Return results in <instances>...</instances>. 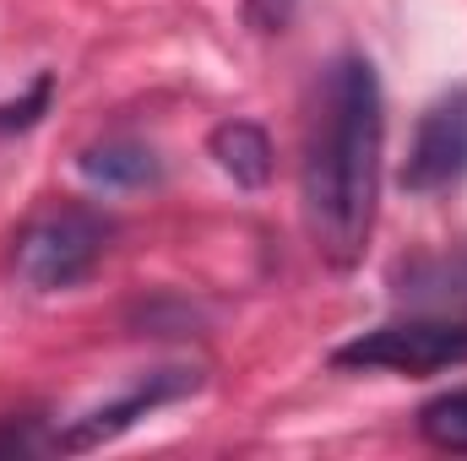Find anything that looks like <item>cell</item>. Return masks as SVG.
<instances>
[{
  "label": "cell",
  "mask_w": 467,
  "mask_h": 461,
  "mask_svg": "<svg viewBox=\"0 0 467 461\" xmlns=\"http://www.w3.org/2000/svg\"><path fill=\"white\" fill-rule=\"evenodd\" d=\"M196 385H202V374H196V369H158V374L136 380V385H130L119 402L93 407V413H88V418H77L66 435H55V451H93V446H104V440L125 435L136 418L158 413L163 402H180V396H191Z\"/></svg>",
  "instance_id": "obj_5"
},
{
  "label": "cell",
  "mask_w": 467,
  "mask_h": 461,
  "mask_svg": "<svg viewBox=\"0 0 467 461\" xmlns=\"http://www.w3.org/2000/svg\"><path fill=\"white\" fill-rule=\"evenodd\" d=\"M386 163V98L364 55H337L310 98L299 147V201L305 229L327 266L348 271L364 255L380 201Z\"/></svg>",
  "instance_id": "obj_1"
},
{
  "label": "cell",
  "mask_w": 467,
  "mask_h": 461,
  "mask_svg": "<svg viewBox=\"0 0 467 461\" xmlns=\"http://www.w3.org/2000/svg\"><path fill=\"white\" fill-rule=\"evenodd\" d=\"M115 239V223L88 201H44L11 244V271L33 293H66L93 277Z\"/></svg>",
  "instance_id": "obj_2"
},
{
  "label": "cell",
  "mask_w": 467,
  "mask_h": 461,
  "mask_svg": "<svg viewBox=\"0 0 467 461\" xmlns=\"http://www.w3.org/2000/svg\"><path fill=\"white\" fill-rule=\"evenodd\" d=\"M462 179H467V82L419 115L408 158H402V190L435 196V190H451Z\"/></svg>",
  "instance_id": "obj_4"
},
{
  "label": "cell",
  "mask_w": 467,
  "mask_h": 461,
  "mask_svg": "<svg viewBox=\"0 0 467 461\" xmlns=\"http://www.w3.org/2000/svg\"><path fill=\"white\" fill-rule=\"evenodd\" d=\"M419 435H424L435 451L467 456V385L462 391H446V396H435V402L419 407Z\"/></svg>",
  "instance_id": "obj_8"
},
{
  "label": "cell",
  "mask_w": 467,
  "mask_h": 461,
  "mask_svg": "<svg viewBox=\"0 0 467 461\" xmlns=\"http://www.w3.org/2000/svg\"><path fill=\"white\" fill-rule=\"evenodd\" d=\"M44 440H38V429H33V418H5L0 424V456H22V451H38Z\"/></svg>",
  "instance_id": "obj_11"
},
{
  "label": "cell",
  "mask_w": 467,
  "mask_h": 461,
  "mask_svg": "<svg viewBox=\"0 0 467 461\" xmlns=\"http://www.w3.org/2000/svg\"><path fill=\"white\" fill-rule=\"evenodd\" d=\"M337 369H386V374H435L467 364V321L451 315H413L358 332L332 353Z\"/></svg>",
  "instance_id": "obj_3"
},
{
  "label": "cell",
  "mask_w": 467,
  "mask_h": 461,
  "mask_svg": "<svg viewBox=\"0 0 467 461\" xmlns=\"http://www.w3.org/2000/svg\"><path fill=\"white\" fill-rule=\"evenodd\" d=\"M207 152H213V163L229 174L234 185H244V190H261V185L272 179V136H266L261 125H250V119H223V125H213Z\"/></svg>",
  "instance_id": "obj_7"
},
{
  "label": "cell",
  "mask_w": 467,
  "mask_h": 461,
  "mask_svg": "<svg viewBox=\"0 0 467 461\" xmlns=\"http://www.w3.org/2000/svg\"><path fill=\"white\" fill-rule=\"evenodd\" d=\"M44 104H49V77H38L33 93H27L22 104H5V109H0V130H22V125H33Z\"/></svg>",
  "instance_id": "obj_10"
},
{
  "label": "cell",
  "mask_w": 467,
  "mask_h": 461,
  "mask_svg": "<svg viewBox=\"0 0 467 461\" xmlns=\"http://www.w3.org/2000/svg\"><path fill=\"white\" fill-rule=\"evenodd\" d=\"M294 5H299V0H244V16H250V27H261V33H283V27L294 22Z\"/></svg>",
  "instance_id": "obj_9"
},
{
  "label": "cell",
  "mask_w": 467,
  "mask_h": 461,
  "mask_svg": "<svg viewBox=\"0 0 467 461\" xmlns=\"http://www.w3.org/2000/svg\"><path fill=\"white\" fill-rule=\"evenodd\" d=\"M77 169H82L93 185H104V190H147V185H158V174H163L158 152H152L147 141H136V136H104V141L82 147Z\"/></svg>",
  "instance_id": "obj_6"
}]
</instances>
